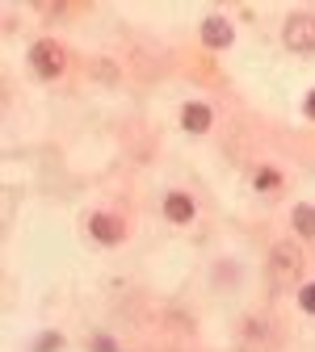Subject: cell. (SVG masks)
Masks as SVG:
<instances>
[{
	"instance_id": "obj_1",
	"label": "cell",
	"mask_w": 315,
	"mask_h": 352,
	"mask_svg": "<svg viewBox=\"0 0 315 352\" xmlns=\"http://www.w3.org/2000/svg\"><path fill=\"white\" fill-rule=\"evenodd\" d=\"M282 38H286V47H290V51L311 55V51H315V17H311V13H294V17L286 21Z\"/></svg>"
},
{
	"instance_id": "obj_2",
	"label": "cell",
	"mask_w": 315,
	"mask_h": 352,
	"mask_svg": "<svg viewBox=\"0 0 315 352\" xmlns=\"http://www.w3.org/2000/svg\"><path fill=\"white\" fill-rule=\"evenodd\" d=\"M30 63H34V72H38L42 80H55V76L63 72V51H59V42H51V38L34 42V47H30Z\"/></svg>"
},
{
	"instance_id": "obj_3",
	"label": "cell",
	"mask_w": 315,
	"mask_h": 352,
	"mask_svg": "<svg viewBox=\"0 0 315 352\" xmlns=\"http://www.w3.org/2000/svg\"><path fill=\"white\" fill-rule=\"evenodd\" d=\"M232 38H236V30L223 21V17H206V21H202V42H206V47L227 51V47H232Z\"/></svg>"
},
{
	"instance_id": "obj_4",
	"label": "cell",
	"mask_w": 315,
	"mask_h": 352,
	"mask_svg": "<svg viewBox=\"0 0 315 352\" xmlns=\"http://www.w3.org/2000/svg\"><path fill=\"white\" fill-rule=\"evenodd\" d=\"M298 269H303L298 252H290V248H278V252H274V281H278V285L294 281V277H298Z\"/></svg>"
},
{
	"instance_id": "obj_5",
	"label": "cell",
	"mask_w": 315,
	"mask_h": 352,
	"mask_svg": "<svg viewBox=\"0 0 315 352\" xmlns=\"http://www.w3.org/2000/svg\"><path fill=\"white\" fill-rule=\"evenodd\" d=\"M88 231H93V239H101V243H118L122 239V223L110 218V214H93L88 218Z\"/></svg>"
},
{
	"instance_id": "obj_6",
	"label": "cell",
	"mask_w": 315,
	"mask_h": 352,
	"mask_svg": "<svg viewBox=\"0 0 315 352\" xmlns=\"http://www.w3.org/2000/svg\"><path fill=\"white\" fill-rule=\"evenodd\" d=\"M181 126L190 130V135H206V130H210V105H202V101L185 105L181 109Z\"/></svg>"
},
{
	"instance_id": "obj_7",
	"label": "cell",
	"mask_w": 315,
	"mask_h": 352,
	"mask_svg": "<svg viewBox=\"0 0 315 352\" xmlns=\"http://www.w3.org/2000/svg\"><path fill=\"white\" fill-rule=\"evenodd\" d=\"M164 214L172 218V223H194V201H190L185 193H172V197L164 201Z\"/></svg>"
},
{
	"instance_id": "obj_8",
	"label": "cell",
	"mask_w": 315,
	"mask_h": 352,
	"mask_svg": "<svg viewBox=\"0 0 315 352\" xmlns=\"http://www.w3.org/2000/svg\"><path fill=\"white\" fill-rule=\"evenodd\" d=\"M290 223H294V231L298 235H315V206H294V214H290Z\"/></svg>"
},
{
	"instance_id": "obj_9",
	"label": "cell",
	"mask_w": 315,
	"mask_h": 352,
	"mask_svg": "<svg viewBox=\"0 0 315 352\" xmlns=\"http://www.w3.org/2000/svg\"><path fill=\"white\" fill-rule=\"evenodd\" d=\"M278 185H282V176H278L274 168H261V172H256V189L269 193V189H278Z\"/></svg>"
},
{
	"instance_id": "obj_10",
	"label": "cell",
	"mask_w": 315,
	"mask_h": 352,
	"mask_svg": "<svg viewBox=\"0 0 315 352\" xmlns=\"http://www.w3.org/2000/svg\"><path fill=\"white\" fill-rule=\"evenodd\" d=\"M298 306H303L307 315H315V285H303L298 289Z\"/></svg>"
},
{
	"instance_id": "obj_11",
	"label": "cell",
	"mask_w": 315,
	"mask_h": 352,
	"mask_svg": "<svg viewBox=\"0 0 315 352\" xmlns=\"http://www.w3.org/2000/svg\"><path fill=\"white\" fill-rule=\"evenodd\" d=\"M55 348H63V340H59V336H42V340L34 344V352H55Z\"/></svg>"
},
{
	"instance_id": "obj_12",
	"label": "cell",
	"mask_w": 315,
	"mask_h": 352,
	"mask_svg": "<svg viewBox=\"0 0 315 352\" xmlns=\"http://www.w3.org/2000/svg\"><path fill=\"white\" fill-rule=\"evenodd\" d=\"M303 109H307V118H315V88L307 93V105H303Z\"/></svg>"
},
{
	"instance_id": "obj_13",
	"label": "cell",
	"mask_w": 315,
	"mask_h": 352,
	"mask_svg": "<svg viewBox=\"0 0 315 352\" xmlns=\"http://www.w3.org/2000/svg\"><path fill=\"white\" fill-rule=\"evenodd\" d=\"M97 352H114V344H110L105 336H97Z\"/></svg>"
}]
</instances>
